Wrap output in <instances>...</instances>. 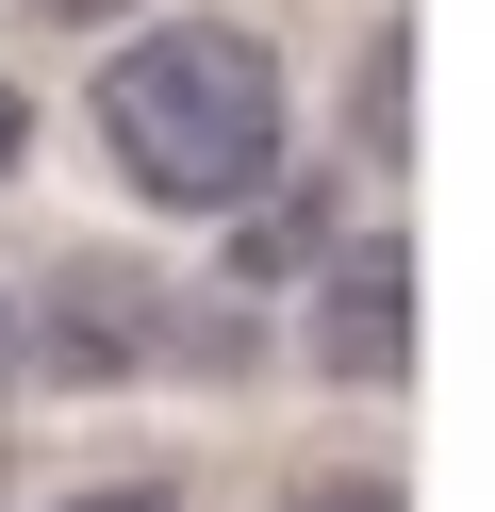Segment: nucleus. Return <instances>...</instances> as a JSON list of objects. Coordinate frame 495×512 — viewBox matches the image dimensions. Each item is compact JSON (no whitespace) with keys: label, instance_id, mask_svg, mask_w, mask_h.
I'll return each instance as SVG.
<instances>
[{"label":"nucleus","instance_id":"1","mask_svg":"<svg viewBox=\"0 0 495 512\" xmlns=\"http://www.w3.org/2000/svg\"><path fill=\"white\" fill-rule=\"evenodd\" d=\"M99 149H116V182L149 215H231L297 149V83L248 17H149L99 67Z\"/></svg>","mask_w":495,"mask_h":512},{"label":"nucleus","instance_id":"2","mask_svg":"<svg viewBox=\"0 0 495 512\" xmlns=\"http://www.w3.org/2000/svg\"><path fill=\"white\" fill-rule=\"evenodd\" d=\"M165 364V281L132 248H66L50 298L17 314V380H66V397H116V380Z\"/></svg>","mask_w":495,"mask_h":512},{"label":"nucleus","instance_id":"3","mask_svg":"<svg viewBox=\"0 0 495 512\" xmlns=\"http://www.w3.org/2000/svg\"><path fill=\"white\" fill-rule=\"evenodd\" d=\"M314 380H363V397H396L413 380V232H330L314 265Z\"/></svg>","mask_w":495,"mask_h":512},{"label":"nucleus","instance_id":"4","mask_svg":"<svg viewBox=\"0 0 495 512\" xmlns=\"http://www.w3.org/2000/svg\"><path fill=\"white\" fill-rule=\"evenodd\" d=\"M215 232H231V298H281V281H314L330 232H347V166H297V149H281Z\"/></svg>","mask_w":495,"mask_h":512},{"label":"nucleus","instance_id":"5","mask_svg":"<svg viewBox=\"0 0 495 512\" xmlns=\"http://www.w3.org/2000/svg\"><path fill=\"white\" fill-rule=\"evenodd\" d=\"M363 149H413V34H363Z\"/></svg>","mask_w":495,"mask_h":512},{"label":"nucleus","instance_id":"6","mask_svg":"<svg viewBox=\"0 0 495 512\" xmlns=\"http://www.w3.org/2000/svg\"><path fill=\"white\" fill-rule=\"evenodd\" d=\"M264 512H413V496H396L380 463H314V479H281Z\"/></svg>","mask_w":495,"mask_h":512},{"label":"nucleus","instance_id":"7","mask_svg":"<svg viewBox=\"0 0 495 512\" xmlns=\"http://www.w3.org/2000/svg\"><path fill=\"white\" fill-rule=\"evenodd\" d=\"M66 512H182V479H83Z\"/></svg>","mask_w":495,"mask_h":512},{"label":"nucleus","instance_id":"8","mask_svg":"<svg viewBox=\"0 0 495 512\" xmlns=\"http://www.w3.org/2000/svg\"><path fill=\"white\" fill-rule=\"evenodd\" d=\"M50 34H116V17H149V0H33Z\"/></svg>","mask_w":495,"mask_h":512},{"label":"nucleus","instance_id":"9","mask_svg":"<svg viewBox=\"0 0 495 512\" xmlns=\"http://www.w3.org/2000/svg\"><path fill=\"white\" fill-rule=\"evenodd\" d=\"M17 149H33V100H17V83H0V182H17Z\"/></svg>","mask_w":495,"mask_h":512},{"label":"nucleus","instance_id":"10","mask_svg":"<svg viewBox=\"0 0 495 512\" xmlns=\"http://www.w3.org/2000/svg\"><path fill=\"white\" fill-rule=\"evenodd\" d=\"M0 397H17V298H0Z\"/></svg>","mask_w":495,"mask_h":512}]
</instances>
